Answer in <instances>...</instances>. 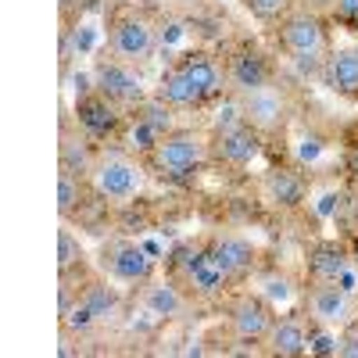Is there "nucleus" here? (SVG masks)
<instances>
[{
    "label": "nucleus",
    "mask_w": 358,
    "mask_h": 358,
    "mask_svg": "<svg viewBox=\"0 0 358 358\" xmlns=\"http://www.w3.org/2000/svg\"><path fill=\"white\" fill-rule=\"evenodd\" d=\"M104 265H108V273L115 280H122V283H143L155 273V262L147 258L136 244H111L104 251Z\"/></svg>",
    "instance_id": "5"
},
{
    "label": "nucleus",
    "mask_w": 358,
    "mask_h": 358,
    "mask_svg": "<svg viewBox=\"0 0 358 358\" xmlns=\"http://www.w3.org/2000/svg\"><path fill=\"white\" fill-rule=\"evenodd\" d=\"M208 251H212V258L222 265L226 276H244L251 268V262H255V248L244 241V236H219Z\"/></svg>",
    "instance_id": "12"
},
{
    "label": "nucleus",
    "mask_w": 358,
    "mask_h": 358,
    "mask_svg": "<svg viewBox=\"0 0 358 358\" xmlns=\"http://www.w3.org/2000/svg\"><path fill=\"white\" fill-rule=\"evenodd\" d=\"M83 262V248H79V241L69 233V229H62L57 233V265H62V273H69L72 265H79Z\"/></svg>",
    "instance_id": "23"
},
{
    "label": "nucleus",
    "mask_w": 358,
    "mask_h": 358,
    "mask_svg": "<svg viewBox=\"0 0 358 358\" xmlns=\"http://www.w3.org/2000/svg\"><path fill=\"white\" fill-rule=\"evenodd\" d=\"M83 301H86L90 308H94V315H97V319H104V315L115 308V294H111L108 287H90Z\"/></svg>",
    "instance_id": "26"
},
{
    "label": "nucleus",
    "mask_w": 358,
    "mask_h": 358,
    "mask_svg": "<svg viewBox=\"0 0 358 358\" xmlns=\"http://www.w3.org/2000/svg\"><path fill=\"white\" fill-rule=\"evenodd\" d=\"M151 162L162 176L169 179H183L204 162V143L190 129H169L162 140L151 147Z\"/></svg>",
    "instance_id": "1"
},
{
    "label": "nucleus",
    "mask_w": 358,
    "mask_h": 358,
    "mask_svg": "<svg viewBox=\"0 0 358 358\" xmlns=\"http://www.w3.org/2000/svg\"><path fill=\"white\" fill-rule=\"evenodd\" d=\"M330 86L344 97H355L358 94V47H348V50H337L330 57V72H326Z\"/></svg>",
    "instance_id": "17"
},
{
    "label": "nucleus",
    "mask_w": 358,
    "mask_h": 358,
    "mask_svg": "<svg viewBox=\"0 0 358 358\" xmlns=\"http://www.w3.org/2000/svg\"><path fill=\"white\" fill-rule=\"evenodd\" d=\"M158 97L169 104V108H194V104H201L204 97L197 94V86L183 76V69H169L165 76H162V86H158Z\"/></svg>",
    "instance_id": "16"
},
{
    "label": "nucleus",
    "mask_w": 358,
    "mask_h": 358,
    "mask_svg": "<svg viewBox=\"0 0 358 358\" xmlns=\"http://www.w3.org/2000/svg\"><path fill=\"white\" fill-rule=\"evenodd\" d=\"M229 319H233L236 337H244V341H262V337H268V330H273V308H268L262 297H251V294L233 305Z\"/></svg>",
    "instance_id": "7"
},
{
    "label": "nucleus",
    "mask_w": 358,
    "mask_h": 358,
    "mask_svg": "<svg viewBox=\"0 0 358 358\" xmlns=\"http://www.w3.org/2000/svg\"><path fill=\"white\" fill-rule=\"evenodd\" d=\"M312 351H315V355H334V351H337V341H334L330 334H319L315 344H312Z\"/></svg>",
    "instance_id": "29"
},
{
    "label": "nucleus",
    "mask_w": 358,
    "mask_h": 358,
    "mask_svg": "<svg viewBox=\"0 0 358 358\" xmlns=\"http://www.w3.org/2000/svg\"><path fill=\"white\" fill-rule=\"evenodd\" d=\"M215 151H219V158L229 162V165H248V162L258 155V133H255V126L236 122V126H229V129H219Z\"/></svg>",
    "instance_id": "10"
},
{
    "label": "nucleus",
    "mask_w": 358,
    "mask_h": 358,
    "mask_svg": "<svg viewBox=\"0 0 358 358\" xmlns=\"http://www.w3.org/2000/svg\"><path fill=\"white\" fill-rule=\"evenodd\" d=\"M183 280L197 294H219L229 276L222 273V265L212 258V251H194V255H183Z\"/></svg>",
    "instance_id": "8"
},
{
    "label": "nucleus",
    "mask_w": 358,
    "mask_h": 358,
    "mask_svg": "<svg viewBox=\"0 0 358 358\" xmlns=\"http://www.w3.org/2000/svg\"><path fill=\"white\" fill-rule=\"evenodd\" d=\"M351 25H355V29H358V18H355V22H351Z\"/></svg>",
    "instance_id": "33"
},
{
    "label": "nucleus",
    "mask_w": 358,
    "mask_h": 358,
    "mask_svg": "<svg viewBox=\"0 0 358 358\" xmlns=\"http://www.w3.org/2000/svg\"><path fill=\"white\" fill-rule=\"evenodd\" d=\"M265 190H268V201H276L283 208L301 204V197H305V183L294 172H287V169H273V172H268L265 176Z\"/></svg>",
    "instance_id": "18"
},
{
    "label": "nucleus",
    "mask_w": 358,
    "mask_h": 358,
    "mask_svg": "<svg viewBox=\"0 0 358 358\" xmlns=\"http://www.w3.org/2000/svg\"><path fill=\"white\" fill-rule=\"evenodd\" d=\"M268 344H273L276 355L283 358H294L308 348V337L297 322H273V330H268Z\"/></svg>",
    "instance_id": "19"
},
{
    "label": "nucleus",
    "mask_w": 358,
    "mask_h": 358,
    "mask_svg": "<svg viewBox=\"0 0 358 358\" xmlns=\"http://www.w3.org/2000/svg\"><path fill=\"white\" fill-rule=\"evenodd\" d=\"M111 47L122 62H143L155 50V29L143 18H122L111 29Z\"/></svg>",
    "instance_id": "3"
},
{
    "label": "nucleus",
    "mask_w": 358,
    "mask_h": 358,
    "mask_svg": "<svg viewBox=\"0 0 358 358\" xmlns=\"http://www.w3.org/2000/svg\"><path fill=\"white\" fill-rule=\"evenodd\" d=\"M76 115H79V126L86 133H94V136H104V133H111L118 126V115H115L111 101L101 97V94L97 97H83L76 104Z\"/></svg>",
    "instance_id": "14"
},
{
    "label": "nucleus",
    "mask_w": 358,
    "mask_h": 358,
    "mask_svg": "<svg viewBox=\"0 0 358 358\" xmlns=\"http://www.w3.org/2000/svg\"><path fill=\"white\" fill-rule=\"evenodd\" d=\"M140 187V172L136 165H129L122 155H108L97 165V190L111 201H129Z\"/></svg>",
    "instance_id": "4"
},
{
    "label": "nucleus",
    "mask_w": 358,
    "mask_h": 358,
    "mask_svg": "<svg viewBox=\"0 0 358 358\" xmlns=\"http://www.w3.org/2000/svg\"><path fill=\"white\" fill-rule=\"evenodd\" d=\"M229 83L236 90H244V94H258L268 83V65L251 50H236L229 57Z\"/></svg>",
    "instance_id": "11"
},
{
    "label": "nucleus",
    "mask_w": 358,
    "mask_h": 358,
    "mask_svg": "<svg viewBox=\"0 0 358 358\" xmlns=\"http://www.w3.org/2000/svg\"><path fill=\"white\" fill-rule=\"evenodd\" d=\"M140 122L151 126L155 133H169V129H172V108L158 97V101H151V104L140 108Z\"/></svg>",
    "instance_id": "21"
},
{
    "label": "nucleus",
    "mask_w": 358,
    "mask_h": 358,
    "mask_svg": "<svg viewBox=\"0 0 358 358\" xmlns=\"http://www.w3.org/2000/svg\"><path fill=\"white\" fill-rule=\"evenodd\" d=\"M248 118L255 126H276L280 122V101L258 90V94H251V101H248Z\"/></svg>",
    "instance_id": "20"
},
{
    "label": "nucleus",
    "mask_w": 358,
    "mask_h": 358,
    "mask_svg": "<svg viewBox=\"0 0 358 358\" xmlns=\"http://www.w3.org/2000/svg\"><path fill=\"white\" fill-rule=\"evenodd\" d=\"M76 204H79V179L72 172H62L57 176V208H62V215H69Z\"/></svg>",
    "instance_id": "24"
},
{
    "label": "nucleus",
    "mask_w": 358,
    "mask_h": 358,
    "mask_svg": "<svg viewBox=\"0 0 358 358\" xmlns=\"http://www.w3.org/2000/svg\"><path fill=\"white\" fill-rule=\"evenodd\" d=\"M280 40L283 47L301 57V62H308V57H315L326 43V33H322V22L312 18V15H290L283 25H280Z\"/></svg>",
    "instance_id": "2"
},
{
    "label": "nucleus",
    "mask_w": 358,
    "mask_h": 358,
    "mask_svg": "<svg viewBox=\"0 0 358 358\" xmlns=\"http://www.w3.org/2000/svg\"><path fill=\"white\" fill-rule=\"evenodd\" d=\"M265 290H268V297H280V301H283V297L290 294L287 280H268V283H265Z\"/></svg>",
    "instance_id": "31"
},
{
    "label": "nucleus",
    "mask_w": 358,
    "mask_h": 358,
    "mask_svg": "<svg viewBox=\"0 0 358 358\" xmlns=\"http://www.w3.org/2000/svg\"><path fill=\"white\" fill-rule=\"evenodd\" d=\"M147 305H151V312H158V315H176L179 308H183V301H179V294L172 287H151Z\"/></svg>",
    "instance_id": "22"
},
{
    "label": "nucleus",
    "mask_w": 358,
    "mask_h": 358,
    "mask_svg": "<svg viewBox=\"0 0 358 358\" xmlns=\"http://www.w3.org/2000/svg\"><path fill=\"white\" fill-rule=\"evenodd\" d=\"M90 169V158H86V151H83V147H76V143H65V151H62V172H86Z\"/></svg>",
    "instance_id": "27"
},
{
    "label": "nucleus",
    "mask_w": 358,
    "mask_h": 358,
    "mask_svg": "<svg viewBox=\"0 0 358 358\" xmlns=\"http://www.w3.org/2000/svg\"><path fill=\"white\" fill-rule=\"evenodd\" d=\"M97 90H101V97H108L111 104H136L143 97L140 79L126 65H118V62L97 65Z\"/></svg>",
    "instance_id": "6"
},
{
    "label": "nucleus",
    "mask_w": 358,
    "mask_h": 358,
    "mask_svg": "<svg viewBox=\"0 0 358 358\" xmlns=\"http://www.w3.org/2000/svg\"><path fill=\"white\" fill-rule=\"evenodd\" d=\"M312 315L319 322H344L351 315V301H348V290L344 287H334V283H322L312 290Z\"/></svg>",
    "instance_id": "13"
},
{
    "label": "nucleus",
    "mask_w": 358,
    "mask_h": 358,
    "mask_svg": "<svg viewBox=\"0 0 358 358\" xmlns=\"http://www.w3.org/2000/svg\"><path fill=\"white\" fill-rule=\"evenodd\" d=\"M315 155H319V140H305V143H301V158L312 162Z\"/></svg>",
    "instance_id": "32"
},
{
    "label": "nucleus",
    "mask_w": 358,
    "mask_h": 358,
    "mask_svg": "<svg viewBox=\"0 0 358 358\" xmlns=\"http://www.w3.org/2000/svg\"><path fill=\"white\" fill-rule=\"evenodd\" d=\"M337 15L348 18V22H355L358 18V0H337Z\"/></svg>",
    "instance_id": "30"
},
{
    "label": "nucleus",
    "mask_w": 358,
    "mask_h": 358,
    "mask_svg": "<svg viewBox=\"0 0 358 358\" xmlns=\"http://www.w3.org/2000/svg\"><path fill=\"white\" fill-rule=\"evenodd\" d=\"M244 8H248L255 18H262V22H273V18L287 15L290 0H244Z\"/></svg>",
    "instance_id": "25"
},
{
    "label": "nucleus",
    "mask_w": 358,
    "mask_h": 358,
    "mask_svg": "<svg viewBox=\"0 0 358 358\" xmlns=\"http://www.w3.org/2000/svg\"><path fill=\"white\" fill-rule=\"evenodd\" d=\"M308 273L319 283H337L348 273V258L337 244H315L308 251Z\"/></svg>",
    "instance_id": "15"
},
{
    "label": "nucleus",
    "mask_w": 358,
    "mask_h": 358,
    "mask_svg": "<svg viewBox=\"0 0 358 358\" xmlns=\"http://www.w3.org/2000/svg\"><path fill=\"white\" fill-rule=\"evenodd\" d=\"M337 355L341 358H358V322H351L344 330V337L337 341Z\"/></svg>",
    "instance_id": "28"
},
{
    "label": "nucleus",
    "mask_w": 358,
    "mask_h": 358,
    "mask_svg": "<svg viewBox=\"0 0 358 358\" xmlns=\"http://www.w3.org/2000/svg\"><path fill=\"white\" fill-rule=\"evenodd\" d=\"M179 69H183V76L197 86V94L208 101V97H215L219 90H222V69L215 65V57L212 54H204V50H190L179 57Z\"/></svg>",
    "instance_id": "9"
}]
</instances>
